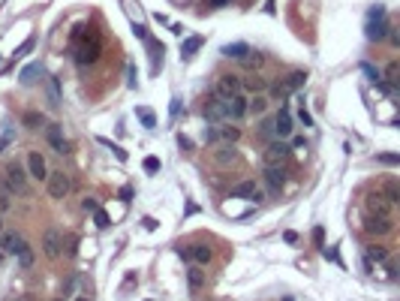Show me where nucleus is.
Returning a JSON list of instances; mask_svg holds the SVG:
<instances>
[{
    "instance_id": "obj_24",
    "label": "nucleus",
    "mask_w": 400,
    "mask_h": 301,
    "mask_svg": "<svg viewBox=\"0 0 400 301\" xmlns=\"http://www.w3.org/2000/svg\"><path fill=\"white\" fill-rule=\"evenodd\" d=\"M36 75H39V64L24 67V70H22V85H33V82H36Z\"/></svg>"
},
{
    "instance_id": "obj_39",
    "label": "nucleus",
    "mask_w": 400,
    "mask_h": 301,
    "mask_svg": "<svg viewBox=\"0 0 400 301\" xmlns=\"http://www.w3.org/2000/svg\"><path fill=\"white\" fill-rule=\"evenodd\" d=\"M9 205H12V202H9V196H6V193H0V214H3V211H9Z\"/></svg>"
},
{
    "instance_id": "obj_9",
    "label": "nucleus",
    "mask_w": 400,
    "mask_h": 301,
    "mask_svg": "<svg viewBox=\"0 0 400 301\" xmlns=\"http://www.w3.org/2000/svg\"><path fill=\"white\" fill-rule=\"evenodd\" d=\"M27 172H30V178H36V181H45V178H48V166H45V157L39 151H30V154H27Z\"/></svg>"
},
{
    "instance_id": "obj_18",
    "label": "nucleus",
    "mask_w": 400,
    "mask_h": 301,
    "mask_svg": "<svg viewBox=\"0 0 400 301\" xmlns=\"http://www.w3.org/2000/svg\"><path fill=\"white\" fill-rule=\"evenodd\" d=\"M265 112H268V96L265 93L247 96V115H265Z\"/></svg>"
},
{
    "instance_id": "obj_16",
    "label": "nucleus",
    "mask_w": 400,
    "mask_h": 301,
    "mask_svg": "<svg viewBox=\"0 0 400 301\" xmlns=\"http://www.w3.org/2000/svg\"><path fill=\"white\" fill-rule=\"evenodd\" d=\"M187 256H190V259H193L196 265H208V262L214 259V250H211L208 244H193V247L187 250Z\"/></svg>"
},
{
    "instance_id": "obj_29",
    "label": "nucleus",
    "mask_w": 400,
    "mask_h": 301,
    "mask_svg": "<svg viewBox=\"0 0 400 301\" xmlns=\"http://www.w3.org/2000/svg\"><path fill=\"white\" fill-rule=\"evenodd\" d=\"M93 223H96L99 229H109V226H111L109 214H106V211H103V208H96V211H93Z\"/></svg>"
},
{
    "instance_id": "obj_21",
    "label": "nucleus",
    "mask_w": 400,
    "mask_h": 301,
    "mask_svg": "<svg viewBox=\"0 0 400 301\" xmlns=\"http://www.w3.org/2000/svg\"><path fill=\"white\" fill-rule=\"evenodd\" d=\"M223 54L235 57V61H244L247 54H250V46L247 43H229V46H223Z\"/></svg>"
},
{
    "instance_id": "obj_41",
    "label": "nucleus",
    "mask_w": 400,
    "mask_h": 301,
    "mask_svg": "<svg viewBox=\"0 0 400 301\" xmlns=\"http://www.w3.org/2000/svg\"><path fill=\"white\" fill-rule=\"evenodd\" d=\"M379 160L388 163V166H394V163H397V157H394V154H385V157H379Z\"/></svg>"
},
{
    "instance_id": "obj_47",
    "label": "nucleus",
    "mask_w": 400,
    "mask_h": 301,
    "mask_svg": "<svg viewBox=\"0 0 400 301\" xmlns=\"http://www.w3.org/2000/svg\"><path fill=\"white\" fill-rule=\"evenodd\" d=\"M0 259H3V253H0Z\"/></svg>"
},
{
    "instance_id": "obj_5",
    "label": "nucleus",
    "mask_w": 400,
    "mask_h": 301,
    "mask_svg": "<svg viewBox=\"0 0 400 301\" xmlns=\"http://www.w3.org/2000/svg\"><path fill=\"white\" fill-rule=\"evenodd\" d=\"M391 229H394V217L364 214V232H370V235H388Z\"/></svg>"
},
{
    "instance_id": "obj_35",
    "label": "nucleus",
    "mask_w": 400,
    "mask_h": 301,
    "mask_svg": "<svg viewBox=\"0 0 400 301\" xmlns=\"http://www.w3.org/2000/svg\"><path fill=\"white\" fill-rule=\"evenodd\" d=\"M159 169V160L156 157H145V172H156Z\"/></svg>"
},
{
    "instance_id": "obj_3",
    "label": "nucleus",
    "mask_w": 400,
    "mask_h": 301,
    "mask_svg": "<svg viewBox=\"0 0 400 301\" xmlns=\"http://www.w3.org/2000/svg\"><path fill=\"white\" fill-rule=\"evenodd\" d=\"M388 33V22H385V9L376 6V9H370V15H367V39H382Z\"/></svg>"
},
{
    "instance_id": "obj_34",
    "label": "nucleus",
    "mask_w": 400,
    "mask_h": 301,
    "mask_svg": "<svg viewBox=\"0 0 400 301\" xmlns=\"http://www.w3.org/2000/svg\"><path fill=\"white\" fill-rule=\"evenodd\" d=\"M364 72H367V75H370V82H382V75H379V70H373V67H370V64H364Z\"/></svg>"
},
{
    "instance_id": "obj_43",
    "label": "nucleus",
    "mask_w": 400,
    "mask_h": 301,
    "mask_svg": "<svg viewBox=\"0 0 400 301\" xmlns=\"http://www.w3.org/2000/svg\"><path fill=\"white\" fill-rule=\"evenodd\" d=\"M15 301H33V295H15Z\"/></svg>"
},
{
    "instance_id": "obj_45",
    "label": "nucleus",
    "mask_w": 400,
    "mask_h": 301,
    "mask_svg": "<svg viewBox=\"0 0 400 301\" xmlns=\"http://www.w3.org/2000/svg\"><path fill=\"white\" fill-rule=\"evenodd\" d=\"M78 301H88V298H85V295H82V298H78Z\"/></svg>"
},
{
    "instance_id": "obj_38",
    "label": "nucleus",
    "mask_w": 400,
    "mask_h": 301,
    "mask_svg": "<svg viewBox=\"0 0 400 301\" xmlns=\"http://www.w3.org/2000/svg\"><path fill=\"white\" fill-rule=\"evenodd\" d=\"M211 9H223V6H232V0H208Z\"/></svg>"
},
{
    "instance_id": "obj_4",
    "label": "nucleus",
    "mask_w": 400,
    "mask_h": 301,
    "mask_svg": "<svg viewBox=\"0 0 400 301\" xmlns=\"http://www.w3.org/2000/svg\"><path fill=\"white\" fill-rule=\"evenodd\" d=\"M292 157V148L286 142H271L265 148V166H286Z\"/></svg>"
},
{
    "instance_id": "obj_40",
    "label": "nucleus",
    "mask_w": 400,
    "mask_h": 301,
    "mask_svg": "<svg viewBox=\"0 0 400 301\" xmlns=\"http://www.w3.org/2000/svg\"><path fill=\"white\" fill-rule=\"evenodd\" d=\"M178 145H181V148H187V151H190V148H193V142L187 139V136H178Z\"/></svg>"
},
{
    "instance_id": "obj_19",
    "label": "nucleus",
    "mask_w": 400,
    "mask_h": 301,
    "mask_svg": "<svg viewBox=\"0 0 400 301\" xmlns=\"http://www.w3.org/2000/svg\"><path fill=\"white\" fill-rule=\"evenodd\" d=\"M205 117H208L211 124H220L223 121V99L220 96H214V99L205 103Z\"/></svg>"
},
{
    "instance_id": "obj_26",
    "label": "nucleus",
    "mask_w": 400,
    "mask_h": 301,
    "mask_svg": "<svg viewBox=\"0 0 400 301\" xmlns=\"http://www.w3.org/2000/svg\"><path fill=\"white\" fill-rule=\"evenodd\" d=\"M15 256H18V265H22V268H30V265H33V250H30V244H24Z\"/></svg>"
},
{
    "instance_id": "obj_31",
    "label": "nucleus",
    "mask_w": 400,
    "mask_h": 301,
    "mask_svg": "<svg viewBox=\"0 0 400 301\" xmlns=\"http://www.w3.org/2000/svg\"><path fill=\"white\" fill-rule=\"evenodd\" d=\"M82 208L88 211V214H93L99 205H96V199H93V196H85V199H82Z\"/></svg>"
},
{
    "instance_id": "obj_33",
    "label": "nucleus",
    "mask_w": 400,
    "mask_h": 301,
    "mask_svg": "<svg viewBox=\"0 0 400 301\" xmlns=\"http://www.w3.org/2000/svg\"><path fill=\"white\" fill-rule=\"evenodd\" d=\"M259 136H274V121H262V127H259Z\"/></svg>"
},
{
    "instance_id": "obj_7",
    "label": "nucleus",
    "mask_w": 400,
    "mask_h": 301,
    "mask_svg": "<svg viewBox=\"0 0 400 301\" xmlns=\"http://www.w3.org/2000/svg\"><path fill=\"white\" fill-rule=\"evenodd\" d=\"M241 88H244V82H241L238 75H220L217 85H214V93H217L220 99H229V96L241 93Z\"/></svg>"
},
{
    "instance_id": "obj_28",
    "label": "nucleus",
    "mask_w": 400,
    "mask_h": 301,
    "mask_svg": "<svg viewBox=\"0 0 400 301\" xmlns=\"http://www.w3.org/2000/svg\"><path fill=\"white\" fill-rule=\"evenodd\" d=\"M96 142H99V145H106V148H111V151H114V157H117V160H121V163L127 160V151H124V148H121V145H114V142L103 139V136H99V139H96Z\"/></svg>"
},
{
    "instance_id": "obj_17",
    "label": "nucleus",
    "mask_w": 400,
    "mask_h": 301,
    "mask_svg": "<svg viewBox=\"0 0 400 301\" xmlns=\"http://www.w3.org/2000/svg\"><path fill=\"white\" fill-rule=\"evenodd\" d=\"M24 244H27V241H24L22 235H3V232H0V250H3V253H12V256H15Z\"/></svg>"
},
{
    "instance_id": "obj_14",
    "label": "nucleus",
    "mask_w": 400,
    "mask_h": 301,
    "mask_svg": "<svg viewBox=\"0 0 400 301\" xmlns=\"http://www.w3.org/2000/svg\"><path fill=\"white\" fill-rule=\"evenodd\" d=\"M6 184L12 187L15 193H27V178H24V172L15 166V163L6 166Z\"/></svg>"
},
{
    "instance_id": "obj_37",
    "label": "nucleus",
    "mask_w": 400,
    "mask_h": 301,
    "mask_svg": "<svg viewBox=\"0 0 400 301\" xmlns=\"http://www.w3.org/2000/svg\"><path fill=\"white\" fill-rule=\"evenodd\" d=\"M298 117H301V124H304V127H313V117L307 115V109H304V103H301V112H298Z\"/></svg>"
},
{
    "instance_id": "obj_8",
    "label": "nucleus",
    "mask_w": 400,
    "mask_h": 301,
    "mask_svg": "<svg viewBox=\"0 0 400 301\" xmlns=\"http://www.w3.org/2000/svg\"><path fill=\"white\" fill-rule=\"evenodd\" d=\"M43 253L48 256V259H57V256L64 253V235L57 229H45L43 235Z\"/></svg>"
},
{
    "instance_id": "obj_25",
    "label": "nucleus",
    "mask_w": 400,
    "mask_h": 301,
    "mask_svg": "<svg viewBox=\"0 0 400 301\" xmlns=\"http://www.w3.org/2000/svg\"><path fill=\"white\" fill-rule=\"evenodd\" d=\"M367 259H370V262H373V259H376V262H385V259H388V250L379 247V244H370V247H367Z\"/></svg>"
},
{
    "instance_id": "obj_10",
    "label": "nucleus",
    "mask_w": 400,
    "mask_h": 301,
    "mask_svg": "<svg viewBox=\"0 0 400 301\" xmlns=\"http://www.w3.org/2000/svg\"><path fill=\"white\" fill-rule=\"evenodd\" d=\"M364 208H367V214H382V217H391V202H388L382 193H370V196L364 199Z\"/></svg>"
},
{
    "instance_id": "obj_36",
    "label": "nucleus",
    "mask_w": 400,
    "mask_h": 301,
    "mask_svg": "<svg viewBox=\"0 0 400 301\" xmlns=\"http://www.w3.org/2000/svg\"><path fill=\"white\" fill-rule=\"evenodd\" d=\"M274 96H280V99H286V96H289V91H286V88H283V82H277V85H274Z\"/></svg>"
},
{
    "instance_id": "obj_23",
    "label": "nucleus",
    "mask_w": 400,
    "mask_h": 301,
    "mask_svg": "<svg viewBox=\"0 0 400 301\" xmlns=\"http://www.w3.org/2000/svg\"><path fill=\"white\" fill-rule=\"evenodd\" d=\"M202 46V36H190V39H184V46H181V54L184 57H193Z\"/></svg>"
},
{
    "instance_id": "obj_44",
    "label": "nucleus",
    "mask_w": 400,
    "mask_h": 301,
    "mask_svg": "<svg viewBox=\"0 0 400 301\" xmlns=\"http://www.w3.org/2000/svg\"><path fill=\"white\" fill-rule=\"evenodd\" d=\"M0 232H3V217H0Z\"/></svg>"
},
{
    "instance_id": "obj_15",
    "label": "nucleus",
    "mask_w": 400,
    "mask_h": 301,
    "mask_svg": "<svg viewBox=\"0 0 400 301\" xmlns=\"http://www.w3.org/2000/svg\"><path fill=\"white\" fill-rule=\"evenodd\" d=\"M232 196H235V199H250V202H259V199H262L256 181H241V184H235L232 187Z\"/></svg>"
},
{
    "instance_id": "obj_46",
    "label": "nucleus",
    "mask_w": 400,
    "mask_h": 301,
    "mask_svg": "<svg viewBox=\"0 0 400 301\" xmlns=\"http://www.w3.org/2000/svg\"><path fill=\"white\" fill-rule=\"evenodd\" d=\"M51 301H64V298H51Z\"/></svg>"
},
{
    "instance_id": "obj_30",
    "label": "nucleus",
    "mask_w": 400,
    "mask_h": 301,
    "mask_svg": "<svg viewBox=\"0 0 400 301\" xmlns=\"http://www.w3.org/2000/svg\"><path fill=\"white\" fill-rule=\"evenodd\" d=\"M138 121H142L145 127H156V117H154V112H148V109H138Z\"/></svg>"
},
{
    "instance_id": "obj_1",
    "label": "nucleus",
    "mask_w": 400,
    "mask_h": 301,
    "mask_svg": "<svg viewBox=\"0 0 400 301\" xmlns=\"http://www.w3.org/2000/svg\"><path fill=\"white\" fill-rule=\"evenodd\" d=\"M238 139H241V130H238V127H232V124H214V127H208V130H205V142H208V145H217V142L235 145Z\"/></svg>"
},
{
    "instance_id": "obj_27",
    "label": "nucleus",
    "mask_w": 400,
    "mask_h": 301,
    "mask_svg": "<svg viewBox=\"0 0 400 301\" xmlns=\"http://www.w3.org/2000/svg\"><path fill=\"white\" fill-rule=\"evenodd\" d=\"M187 280H190V286H193V289H202V283H205V274H202L199 268H190V271H187Z\"/></svg>"
},
{
    "instance_id": "obj_6",
    "label": "nucleus",
    "mask_w": 400,
    "mask_h": 301,
    "mask_svg": "<svg viewBox=\"0 0 400 301\" xmlns=\"http://www.w3.org/2000/svg\"><path fill=\"white\" fill-rule=\"evenodd\" d=\"M223 117H232V121L247 117V96L244 93H235V96L223 99Z\"/></svg>"
},
{
    "instance_id": "obj_32",
    "label": "nucleus",
    "mask_w": 400,
    "mask_h": 301,
    "mask_svg": "<svg viewBox=\"0 0 400 301\" xmlns=\"http://www.w3.org/2000/svg\"><path fill=\"white\" fill-rule=\"evenodd\" d=\"M250 54H253V57H244L247 67H262V54H259V51H250Z\"/></svg>"
},
{
    "instance_id": "obj_20",
    "label": "nucleus",
    "mask_w": 400,
    "mask_h": 301,
    "mask_svg": "<svg viewBox=\"0 0 400 301\" xmlns=\"http://www.w3.org/2000/svg\"><path fill=\"white\" fill-rule=\"evenodd\" d=\"M214 160L220 163V166H229V163L238 160V151H235V145H220L217 151H214Z\"/></svg>"
},
{
    "instance_id": "obj_42",
    "label": "nucleus",
    "mask_w": 400,
    "mask_h": 301,
    "mask_svg": "<svg viewBox=\"0 0 400 301\" xmlns=\"http://www.w3.org/2000/svg\"><path fill=\"white\" fill-rule=\"evenodd\" d=\"M283 238H286V244H295V241H298V235H295V232H286Z\"/></svg>"
},
{
    "instance_id": "obj_12",
    "label": "nucleus",
    "mask_w": 400,
    "mask_h": 301,
    "mask_svg": "<svg viewBox=\"0 0 400 301\" xmlns=\"http://www.w3.org/2000/svg\"><path fill=\"white\" fill-rule=\"evenodd\" d=\"M265 184L277 193V190H283V184H286V166H265Z\"/></svg>"
},
{
    "instance_id": "obj_22",
    "label": "nucleus",
    "mask_w": 400,
    "mask_h": 301,
    "mask_svg": "<svg viewBox=\"0 0 400 301\" xmlns=\"http://www.w3.org/2000/svg\"><path fill=\"white\" fill-rule=\"evenodd\" d=\"M304 82H307V72H292V75H286V78H283V88L292 93V91H298Z\"/></svg>"
},
{
    "instance_id": "obj_11",
    "label": "nucleus",
    "mask_w": 400,
    "mask_h": 301,
    "mask_svg": "<svg viewBox=\"0 0 400 301\" xmlns=\"http://www.w3.org/2000/svg\"><path fill=\"white\" fill-rule=\"evenodd\" d=\"M45 139H48V145H51L57 154H69V142L64 139V130H61L57 124H48V127H45Z\"/></svg>"
},
{
    "instance_id": "obj_2",
    "label": "nucleus",
    "mask_w": 400,
    "mask_h": 301,
    "mask_svg": "<svg viewBox=\"0 0 400 301\" xmlns=\"http://www.w3.org/2000/svg\"><path fill=\"white\" fill-rule=\"evenodd\" d=\"M45 190H48L51 199H67L69 190H72V178H69L67 172H48V178H45Z\"/></svg>"
},
{
    "instance_id": "obj_13",
    "label": "nucleus",
    "mask_w": 400,
    "mask_h": 301,
    "mask_svg": "<svg viewBox=\"0 0 400 301\" xmlns=\"http://www.w3.org/2000/svg\"><path fill=\"white\" fill-rule=\"evenodd\" d=\"M292 115H289V109H280V115L274 117V136L277 139H289L292 136Z\"/></svg>"
}]
</instances>
